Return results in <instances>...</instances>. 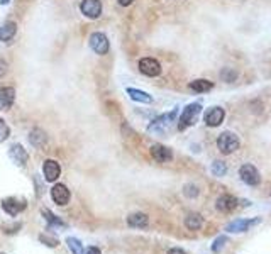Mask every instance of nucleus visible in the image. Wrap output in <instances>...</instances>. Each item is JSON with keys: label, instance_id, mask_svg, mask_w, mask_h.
Returning a JSON list of instances; mask_svg holds the SVG:
<instances>
[{"label": "nucleus", "instance_id": "14", "mask_svg": "<svg viewBox=\"0 0 271 254\" xmlns=\"http://www.w3.org/2000/svg\"><path fill=\"white\" fill-rule=\"evenodd\" d=\"M215 207L219 212H224V214H231L234 208L237 207V198L232 195H220L215 202Z\"/></svg>", "mask_w": 271, "mask_h": 254}, {"label": "nucleus", "instance_id": "5", "mask_svg": "<svg viewBox=\"0 0 271 254\" xmlns=\"http://www.w3.org/2000/svg\"><path fill=\"white\" fill-rule=\"evenodd\" d=\"M239 176H241V180L246 183V185L256 187V185H260V183H261L260 171H258L253 165H242L241 170H239Z\"/></svg>", "mask_w": 271, "mask_h": 254}, {"label": "nucleus", "instance_id": "4", "mask_svg": "<svg viewBox=\"0 0 271 254\" xmlns=\"http://www.w3.org/2000/svg\"><path fill=\"white\" fill-rule=\"evenodd\" d=\"M90 43V48L93 49V51L97 53V55H107L110 49V44H109V39H107V36L104 32H93L92 36H90L88 39Z\"/></svg>", "mask_w": 271, "mask_h": 254}, {"label": "nucleus", "instance_id": "23", "mask_svg": "<svg viewBox=\"0 0 271 254\" xmlns=\"http://www.w3.org/2000/svg\"><path fill=\"white\" fill-rule=\"evenodd\" d=\"M67 244H68L69 251H71L73 254H83V246H81V243L76 239V237H68Z\"/></svg>", "mask_w": 271, "mask_h": 254}, {"label": "nucleus", "instance_id": "33", "mask_svg": "<svg viewBox=\"0 0 271 254\" xmlns=\"http://www.w3.org/2000/svg\"><path fill=\"white\" fill-rule=\"evenodd\" d=\"M168 254H187V253H185L183 249H180V248H173V249L168 251Z\"/></svg>", "mask_w": 271, "mask_h": 254}, {"label": "nucleus", "instance_id": "16", "mask_svg": "<svg viewBox=\"0 0 271 254\" xmlns=\"http://www.w3.org/2000/svg\"><path fill=\"white\" fill-rule=\"evenodd\" d=\"M15 102V90L12 87L0 88V107L3 110H9Z\"/></svg>", "mask_w": 271, "mask_h": 254}, {"label": "nucleus", "instance_id": "34", "mask_svg": "<svg viewBox=\"0 0 271 254\" xmlns=\"http://www.w3.org/2000/svg\"><path fill=\"white\" fill-rule=\"evenodd\" d=\"M134 0H119V3H121L122 7H127V5H131V3H133Z\"/></svg>", "mask_w": 271, "mask_h": 254}, {"label": "nucleus", "instance_id": "7", "mask_svg": "<svg viewBox=\"0 0 271 254\" xmlns=\"http://www.w3.org/2000/svg\"><path fill=\"white\" fill-rule=\"evenodd\" d=\"M26 207H27V202L26 200H19V198H15V196H9V198H5L2 202V208L7 212L10 217H15V215H19L22 210H26Z\"/></svg>", "mask_w": 271, "mask_h": 254}, {"label": "nucleus", "instance_id": "22", "mask_svg": "<svg viewBox=\"0 0 271 254\" xmlns=\"http://www.w3.org/2000/svg\"><path fill=\"white\" fill-rule=\"evenodd\" d=\"M188 87H190L197 93H203V92H208V90H212L213 83H212V81H208V80L200 78V80H194L190 85H188Z\"/></svg>", "mask_w": 271, "mask_h": 254}, {"label": "nucleus", "instance_id": "13", "mask_svg": "<svg viewBox=\"0 0 271 254\" xmlns=\"http://www.w3.org/2000/svg\"><path fill=\"white\" fill-rule=\"evenodd\" d=\"M261 219H253V220H248V219H237L234 220V222L227 224V227H225V231L227 232H236V234H239V232H246L249 231V229L253 227V225H256L260 222Z\"/></svg>", "mask_w": 271, "mask_h": 254}, {"label": "nucleus", "instance_id": "25", "mask_svg": "<svg viewBox=\"0 0 271 254\" xmlns=\"http://www.w3.org/2000/svg\"><path fill=\"white\" fill-rule=\"evenodd\" d=\"M43 215L46 217V220L49 222V225H56V227H65V224L61 222V220L56 215H53L51 212L48 210V208H43Z\"/></svg>", "mask_w": 271, "mask_h": 254}, {"label": "nucleus", "instance_id": "35", "mask_svg": "<svg viewBox=\"0 0 271 254\" xmlns=\"http://www.w3.org/2000/svg\"><path fill=\"white\" fill-rule=\"evenodd\" d=\"M0 3H2V5H5V3H9V0H0Z\"/></svg>", "mask_w": 271, "mask_h": 254}, {"label": "nucleus", "instance_id": "29", "mask_svg": "<svg viewBox=\"0 0 271 254\" xmlns=\"http://www.w3.org/2000/svg\"><path fill=\"white\" fill-rule=\"evenodd\" d=\"M183 195L188 196V198H195V196L199 195V188H197L195 185H185Z\"/></svg>", "mask_w": 271, "mask_h": 254}, {"label": "nucleus", "instance_id": "3", "mask_svg": "<svg viewBox=\"0 0 271 254\" xmlns=\"http://www.w3.org/2000/svg\"><path fill=\"white\" fill-rule=\"evenodd\" d=\"M200 110H202V105H200V104L187 105V107L182 110V114H180L178 129L185 130V129H188L190 126H194L195 121H197V117H199V114H200Z\"/></svg>", "mask_w": 271, "mask_h": 254}, {"label": "nucleus", "instance_id": "24", "mask_svg": "<svg viewBox=\"0 0 271 254\" xmlns=\"http://www.w3.org/2000/svg\"><path fill=\"white\" fill-rule=\"evenodd\" d=\"M210 170L213 176H224L227 173V165H225L224 161H213Z\"/></svg>", "mask_w": 271, "mask_h": 254}, {"label": "nucleus", "instance_id": "28", "mask_svg": "<svg viewBox=\"0 0 271 254\" xmlns=\"http://www.w3.org/2000/svg\"><path fill=\"white\" fill-rule=\"evenodd\" d=\"M9 136H10L9 126L5 124V121H3V119H0V142H3Z\"/></svg>", "mask_w": 271, "mask_h": 254}, {"label": "nucleus", "instance_id": "18", "mask_svg": "<svg viewBox=\"0 0 271 254\" xmlns=\"http://www.w3.org/2000/svg\"><path fill=\"white\" fill-rule=\"evenodd\" d=\"M127 95L133 98L134 102H139V104H153V97H151L149 93L142 92V90L127 88Z\"/></svg>", "mask_w": 271, "mask_h": 254}, {"label": "nucleus", "instance_id": "30", "mask_svg": "<svg viewBox=\"0 0 271 254\" xmlns=\"http://www.w3.org/2000/svg\"><path fill=\"white\" fill-rule=\"evenodd\" d=\"M39 239L43 241V243H46L49 248H56V246H58V239H51V237L48 236H39Z\"/></svg>", "mask_w": 271, "mask_h": 254}, {"label": "nucleus", "instance_id": "15", "mask_svg": "<svg viewBox=\"0 0 271 254\" xmlns=\"http://www.w3.org/2000/svg\"><path fill=\"white\" fill-rule=\"evenodd\" d=\"M9 156H10V159H12V161H14L17 166H26L27 159H29V156H27V153H26V149H24V147L20 146V144L10 146Z\"/></svg>", "mask_w": 271, "mask_h": 254}, {"label": "nucleus", "instance_id": "8", "mask_svg": "<svg viewBox=\"0 0 271 254\" xmlns=\"http://www.w3.org/2000/svg\"><path fill=\"white\" fill-rule=\"evenodd\" d=\"M139 71L146 76H158L161 73V64L154 58H142L139 60Z\"/></svg>", "mask_w": 271, "mask_h": 254}, {"label": "nucleus", "instance_id": "1", "mask_svg": "<svg viewBox=\"0 0 271 254\" xmlns=\"http://www.w3.org/2000/svg\"><path fill=\"white\" fill-rule=\"evenodd\" d=\"M176 116H178V109H173L171 112L156 117L154 121L147 126V132H149V134H163L165 130L170 129V126L175 122Z\"/></svg>", "mask_w": 271, "mask_h": 254}, {"label": "nucleus", "instance_id": "11", "mask_svg": "<svg viewBox=\"0 0 271 254\" xmlns=\"http://www.w3.org/2000/svg\"><path fill=\"white\" fill-rule=\"evenodd\" d=\"M43 173H44V178L46 182H56L61 175V166L58 161L55 159H46L43 165Z\"/></svg>", "mask_w": 271, "mask_h": 254}, {"label": "nucleus", "instance_id": "2", "mask_svg": "<svg viewBox=\"0 0 271 254\" xmlns=\"http://www.w3.org/2000/svg\"><path fill=\"white\" fill-rule=\"evenodd\" d=\"M239 146H241L239 137L234 132H229V130H225V132H222L217 137V147H219V151L222 154H232L234 151L239 149Z\"/></svg>", "mask_w": 271, "mask_h": 254}, {"label": "nucleus", "instance_id": "21", "mask_svg": "<svg viewBox=\"0 0 271 254\" xmlns=\"http://www.w3.org/2000/svg\"><path fill=\"white\" fill-rule=\"evenodd\" d=\"M202 225H203V217L200 214H190L185 219V227L188 231H199Z\"/></svg>", "mask_w": 271, "mask_h": 254}, {"label": "nucleus", "instance_id": "31", "mask_svg": "<svg viewBox=\"0 0 271 254\" xmlns=\"http://www.w3.org/2000/svg\"><path fill=\"white\" fill-rule=\"evenodd\" d=\"M83 254H102V253H100V249H98V248H95V246H92V248H87V249H85Z\"/></svg>", "mask_w": 271, "mask_h": 254}, {"label": "nucleus", "instance_id": "27", "mask_svg": "<svg viewBox=\"0 0 271 254\" xmlns=\"http://www.w3.org/2000/svg\"><path fill=\"white\" fill-rule=\"evenodd\" d=\"M229 243V239L225 236H220V237H217L215 241H213V244H212V251L213 253H219V251H222L224 249V246Z\"/></svg>", "mask_w": 271, "mask_h": 254}, {"label": "nucleus", "instance_id": "10", "mask_svg": "<svg viewBox=\"0 0 271 254\" xmlns=\"http://www.w3.org/2000/svg\"><path fill=\"white\" fill-rule=\"evenodd\" d=\"M224 117H225V112L222 107H210L207 112H205L203 121L208 127H217L222 124Z\"/></svg>", "mask_w": 271, "mask_h": 254}, {"label": "nucleus", "instance_id": "6", "mask_svg": "<svg viewBox=\"0 0 271 254\" xmlns=\"http://www.w3.org/2000/svg\"><path fill=\"white\" fill-rule=\"evenodd\" d=\"M80 10L85 17L88 19H98L102 14V2L100 0H81Z\"/></svg>", "mask_w": 271, "mask_h": 254}, {"label": "nucleus", "instance_id": "36", "mask_svg": "<svg viewBox=\"0 0 271 254\" xmlns=\"http://www.w3.org/2000/svg\"><path fill=\"white\" fill-rule=\"evenodd\" d=\"M0 254H5V253H0Z\"/></svg>", "mask_w": 271, "mask_h": 254}, {"label": "nucleus", "instance_id": "9", "mask_svg": "<svg viewBox=\"0 0 271 254\" xmlns=\"http://www.w3.org/2000/svg\"><path fill=\"white\" fill-rule=\"evenodd\" d=\"M51 198L55 203H58V205L63 207L69 202L71 193H69V190L63 185V183H56V185L51 188Z\"/></svg>", "mask_w": 271, "mask_h": 254}, {"label": "nucleus", "instance_id": "17", "mask_svg": "<svg viewBox=\"0 0 271 254\" xmlns=\"http://www.w3.org/2000/svg\"><path fill=\"white\" fill-rule=\"evenodd\" d=\"M15 32H17V26H15V22L7 20V22L2 24V27H0V41H2V43H10V41L14 39Z\"/></svg>", "mask_w": 271, "mask_h": 254}, {"label": "nucleus", "instance_id": "26", "mask_svg": "<svg viewBox=\"0 0 271 254\" xmlns=\"http://www.w3.org/2000/svg\"><path fill=\"white\" fill-rule=\"evenodd\" d=\"M220 78L227 81V83H232V81L237 78V73L234 71L232 68H224L222 71H220Z\"/></svg>", "mask_w": 271, "mask_h": 254}, {"label": "nucleus", "instance_id": "20", "mask_svg": "<svg viewBox=\"0 0 271 254\" xmlns=\"http://www.w3.org/2000/svg\"><path fill=\"white\" fill-rule=\"evenodd\" d=\"M29 141H31V144H32V146H36V147H43L44 144H46V141H48L46 132L36 127V129H32L31 132H29Z\"/></svg>", "mask_w": 271, "mask_h": 254}, {"label": "nucleus", "instance_id": "12", "mask_svg": "<svg viewBox=\"0 0 271 254\" xmlns=\"http://www.w3.org/2000/svg\"><path fill=\"white\" fill-rule=\"evenodd\" d=\"M151 156L158 163H168L173 159V153H171L170 147L163 144H153L151 146Z\"/></svg>", "mask_w": 271, "mask_h": 254}, {"label": "nucleus", "instance_id": "19", "mask_svg": "<svg viewBox=\"0 0 271 254\" xmlns=\"http://www.w3.org/2000/svg\"><path fill=\"white\" fill-rule=\"evenodd\" d=\"M127 224H129L131 227L144 229V227H147V224H149V219H147L146 214L137 212V214H131L129 217H127Z\"/></svg>", "mask_w": 271, "mask_h": 254}, {"label": "nucleus", "instance_id": "32", "mask_svg": "<svg viewBox=\"0 0 271 254\" xmlns=\"http://www.w3.org/2000/svg\"><path fill=\"white\" fill-rule=\"evenodd\" d=\"M7 73V63L3 60H0V76H3Z\"/></svg>", "mask_w": 271, "mask_h": 254}]
</instances>
